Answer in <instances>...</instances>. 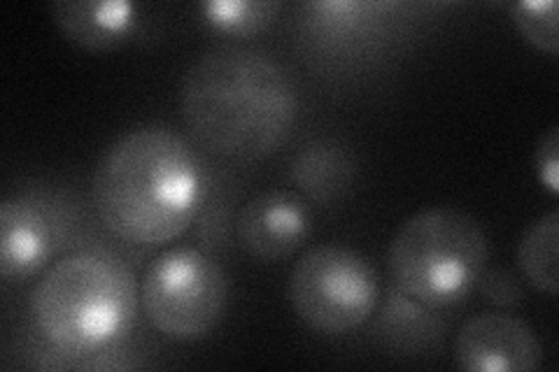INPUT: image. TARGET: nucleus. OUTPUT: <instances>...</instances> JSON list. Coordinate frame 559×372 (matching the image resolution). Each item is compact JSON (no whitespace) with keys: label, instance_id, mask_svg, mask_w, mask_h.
<instances>
[{"label":"nucleus","instance_id":"f03ea898","mask_svg":"<svg viewBox=\"0 0 559 372\" xmlns=\"http://www.w3.org/2000/svg\"><path fill=\"white\" fill-rule=\"evenodd\" d=\"M180 112L203 149L250 161L285 143L296 117V88L287 70L271 57L224 47L187 70Z\"/></svg>","mask_w":559,"mask_h":372},{"label":"nucleus","instance_id":"f3484780","mask_svg":"<svg viewBox=\"0 0 559 372\" xmlns=\"http://www.w3.org/2000/svg\"><path fill=\"white\" fill-rule=\"evenodd\" d=\"M536 177L538 182L544 184L552 196L559 193V129L550 127L544 135H540L536 145Z\"/></svg>","mask_w":559,"mask_h":372},{"label":"nucleus","instance_id":"f8f14e48","mask_svg":"<svg viewBox=\"0 0 559 372\" xmlns=\"http://www.w3.org/2000/svg\"><path fill=\"white\" fill-rule=\"evenodd\" d=\"M557 240H559V212L550 209L524 230L518 242V265L522 277L536 291L557 296Z\"/></svg>","mask_w":559,"mask_h":372},{"label":"nucleus","instance_id":"ddd939ff","mask_svg":"<svg viewBox=\"0 0 559 372\" xmlns=\"http://www.w3.org/2000/svg\"><path fill=\"white\" fill-rule=\"evenodd\" d=\"M390 3H366V0H312L304 5L306 20L320 35L331 40L361 33L378 14L390 10Z\"/></svg>","mask_w":559,"mask_h":372},{"label":"nucleus","instance_id":"9b49d317","mask_svg":"<svg viewBox=\"0 0 559 372\" xmlns=\"http://www.w3.org/2000/svg\"><path fill=\"white\" fill-rule=\"evenodd\" d=\"M289 177L306 201L331 203L353 184L355 161L336 143H312L294 156Z\"/></svg>","mask_w":559,"mask_h":372},{"label":"nucleus","instance_id":"6e6552de","mask_svg":"<svg viewBox=\"0 0 559 372\" xmlns=\"http://www.w3.org/2000/svg\"><path fill=\"white\" fill-rule=\"evenodd\" d=\"M312 230V212L299 191L269 189L245 203L236 217V238L257 261L296 254Z\"/></svg>","mask_w":559,"mask_h":372},{"label":"nucleus","instance_id":"dca6fc26","mask_svg":"<svg viewBox=\"0 0 559 372\" xmlns=\"http://www.w3.org/2000/svg\"><path fill=\"white\" fill-rule=\"evenodd\" d=\"M478 285L487 303H492L497 308H515L524 300V289L520 285V279L511 271H503V268L487 271L478 279Z\"/></svg>","mask_w":559,"mask_h":372},{"label":"nucleus","instance_id":"2eb2a0df","mask_svg":"<svg viewBox=\"0 0 559 372\" xmlns=\"http://www.w3.org/2000/svg\"><path fill=\"white\" fill-rule=\"evenodd\" d=\"M511 20L522 33V38L550 57L559 55L557 38V0H515L509 8Z\"/></svg>","mask_w":559,"mask_h":372},{"label":"nucleus","instance_id":"20e7f679","mask_svg":"<svg viewBox=\"0 0 559 372\" xmlns=\"http://www.w3.org/2000/svg\"><path fill=\"white\" fill-rule=\"evenodd\" d=\"M489 259L485 228L468 212L436 205L404 221L390 242L394 289L427 308L460 303L476 289Z\"/></svg>","mask_w":559,"mask_h":372},{"label":"nucleus","instance_id":"0eeeda50","mask_svg":"<svg viewBox=\"0 0 559 372\" xmlns=\"http://www.w3.org/2000/svg\"><path fill=\"white\" fill-rule=\"evenodd\" d=\"M544 349L520 316L483 312L466 319L454 338V361L466 372H532Z\"/></svg>","mask_w":559,"mask_h":372},{"label":"nucleus","instance_id":"1a4fd4ad","mask_svg":"<svg viewBox=\"0 0 559 372\" xmlns=\"http://www.w3.org/2000/svg\"><path fill=\"white\" fill-rule=\"evenodd\" d=\"M57 250L55 224L26 196L0 203V273L8 281H24L43 273Z\"/></svg>","mask_w":559,"mask_h":372},{"label":"nucleus","instance_id":"9d476101","mask_svg":"<svg viewBox=\"0 0 559 372\" xmlns=\"http://www.w3.org/2000/svg\"><path fill=\"white\" fill-rule=\"evenodd\" d=\"M49 12L66 38L86 51L127 45L140 24V8L129 0H57Z\"/></svg>","mask_w":559,"mask_h":372},{"label":"nucleus","instance_id":"39448f33","mask_svg":"<svg viewBox=\"0 0 559 372\" xmlns=\"http://www.w3.org/2000/svg\"><path fill=\"white\" fill-rule=\"evenodd\" d=\"M229 281L222 265L180 244L156 256L140 281V308L156 333L178 343L205 338L224 316Z\"/></svg>","mask_w":559,"mask_h":372},{"label":"nucleus","instance_id":"423d86ee","mask_svg":"<svg viewBox=\"0 0 559 372\" xmlns=\"http://www.w3.org/2000/svg\"><path fill=\"white\" fill-rule=\"evenodd\" d=\"M287 296L310 331L345 335L373 316L380 281L373 263L353 247L318 244L294 263Z\"/></svg>","mask_w":559,"mask_h":372},{"label":"nucleus","instance_id":"4468645a","mask_svg":"<svg viewBox=\"0 0 559 372\" xmlns=\"http://www.w3.org/2000/svg\"><path fill=\"white\" fill-rule=\"evenodd\" d=\"M277 3L271 0H205L199 5L203 22L226 35H254L264 31L275 12Z\"/></svg>","mask_w":559,"mask_h":372},{"label":"nucleus","instance_id":"f257e3e1","mask_svg":"<svg viewBox=\"0 0 559 372\" xmlns=\"http://www.w3.org/2000/svg\"><path fill=\"white\" fill-rule=\"evenodd\" d=\"M94 205L115 238L162 247L180 238L205 201L197 149L166 127H140L105 149L94 172Z\"/></svg>","mask_w":559,"mask_h":372},{"label":"nucleus","instance_id":"7ed1b4c3","mask_svg":"<svg viewBox=\"0 0 559 372\" xmlns=\"http://www.w3.org/2000/svg\"><path fill=\"white\" fill-rule=\"evenodd\" d=\"M28 312L51 349L66 357H94L112 349L133 326L135 289L117 261L73 252L40 273Z\"/></svg>","mask_w":559,"mask_h":372}]
</instances>
